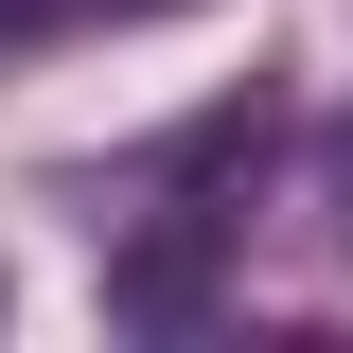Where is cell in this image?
Instances as JSON below:
<instances>
[]
</instances>
